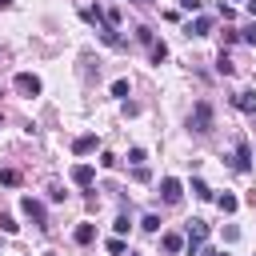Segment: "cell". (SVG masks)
Segmentation results:
<instances>
[{"label":"cell","mask_w":256,"mask_h":256,"mask_svg":"<svg viewBox=\"0 0 256 256\" xmlns=\"http://www.w3.org/2000/svg\"><path fill=\"white\" fill-rule=\"evenodd\" d=\"M20 212H24L36 228H48V212H44V204H40L36 196H20Z\"/></svg>","instance_id":"6da1fadb"},{"label":"cell","mask_w":256,"mask_h":256,"mask_svg":"<svg viewBox=\"0 0 256 256\" xmlns=\"http://www.w3.org/2000/svg\"><path fill=\"white\" fill-rule=\"evenodd\" d=\"M188 124H192V132H208V128H212V104H208V100H196Z\"/></svg>","instance_id":"7a4b0ae2"},{"label":"cell","mask_w":256,"mask_h":256,"mask_svg":"<svg viewBox=\"0 0 256 256\" xmlns=\"http://www.w3.org/2000/svg\"><path fill=\"white\" fill-rule=\"evenodd\" d=\"M204 236H208V224H204V220H188V228H184V240H188V244H184V248H188V252H200Z\"/></svg>","instance_id":"3957f363"},{"label":"cell","mask_w":256,"mask_h":256,"mask_svg":"<svg viewBox=\"0 0 256 256\" xmlns=\"http://www.w3.org/2000/svg\"><path fill=\"white\" fill-rule=\"evenodd\" d=\"M12 84H16V92H20V96H40V88H44L36 72H16V80H12Z\"/></svg>","instance_id":"277c9868"},{"label":"cell","mask_w":256,"mask_h":256,"mask_svg":"<svg viewBox=\"0 0 256 256\" xmlns=\"http://www.w3.org/2000/svg\"><path fill=\"white\" fill-rule=\"evenodd\" d=\"M160 196H164V204H180V196H184L180 180H176V176H164V180H160Z\"/></svg>","instance_id":"5b68a950"},{"label":"cell","mask_w":256,"mask_h":256,"mask_svg":"<svg viewBox=\"0 0 256 256\" xmlns=\"http://www.w3.org/2000/svg\"><path fill=\"white\" fill-rule=\"evenodd\" d=\"M232 168H236V172H248V168H252V152H248V140H240V144H236V152H232Z\"/></svg>","instance_id":"8992f818"},{"label":"cell","mask_w":256,"mask_h":256,"mask_svg":"<svg viewBox=\"0 0 256 256\" xmlns=\"http://www.w3.org/2000/svg\"><path fill=\"white\" fill-rule=\"evenodd\" d=\"M96 144H100V140H96V132H84V136H76V140H72V152H76V156H88V152H96Z\"/></svg>","instance_id":"52a82bcc"},{"label":"cell","mask_w":256,"mask_h":256,"mask_svg":"<svg viewBox=\"0 0 256 256\" xmlns=\"http://www.w3.org/2000/svg\"><path fill=\"white\" fill-rule=\"evenodd\" d=\"M92 180H96V168H92V164H72V184L88 188Z\"/></svg>","instance_id":"ba28073f"},{"label":"cell","mask_w":256,"mask_h":256,"mask_svg":"<svg viewBox=\"0 0 256 256\" xmlns=\"http://www.w3.org/2000/svg\"><path fill=\"white\" fill-rule=\"evenodd\" d=\"M184 244H188V240H184L180 232H164V236H160V248H164L168 256H176V252H184Z\"/></svg>","instance_id":"9c48e42d"},{"label":"cell","mask_w":256,"mask_h":256,"mask_svg":"<svg viewBox=\"0 0 256 256\" xmlns=\"http://www.w3.org/2000/svg\"><path fill=\"white\" fill-rule=\"evenodd\" d=\"M184 32H188V36H208V32H212V16H196V20H188Z\"/></svg>","instance_id":"30bf717a"},{"label":"cell","mask_w":256,"mask_h":256,"mask_svg":"<svg viewBox=\"0 0 256 256\" xmlns=\"http://www.w3.org/2000/svg\"><path fill=\"white\" fill-rule=\"evenodd\" d=\"M92 236H96V228H92V224H76V232H72V240H76V244H92Z\"/></svg>","instance_id":"8fae6325"},{"label":"cell","mask_w":256,"mask_h":256,"mask_svg":"<svg viewBox=\"0 0 256 256\" xmlns=\"http://www.w3.org/2000/svg\"><path fill=\"white\" fill-rule=\"evenodd\" d=\"M232 104H236L240 112H256V100H252V92H240V96H232Z\"/></svg>","instance_id":"7c38bea8"},{"label":"cell","mask_w":256,"mask_h":256,"mask_svg":"<svg viewBox=\"0 0 256 256\" xmlns=\"http://www.w3.org/2000/svg\"><path fill=\"white\" fill-rule=\"evenodd\" d=\"M216 204H220V212H228V216H232V212L240 208V200H236L232 192H224V196H216Z\"/></svg>","instance_id":"4fadbf2b"},{"label":"cell","mask_w":256,"mask_h":256,"mask_svg":"<svg viewBox=\"0 0 256 256\" xmlns=\"http://www.w3.org/2000/svg\"><path fill=\"white\" fill-rule=\"evenodd\" d=\"M148 52H152V60H156V64H164V60H168V48H164V40H152V44H148Z\"/></svg>","instance_id":"5bb4252c"},{"label":"cell","mask_w":256,"mask_h":256,"mask_svg":"<svg viewBox=\"0 0 256 256\" xmlns=\"http://www.w3.org/2000/svg\"><path fill=\"white\" fill-rule=\"evenodd\" d=\"M192 192H196V196H200V200H212V188H208V184H204V180H200V176H196V180H192Z\"/></svg>","instance_id":"9a60e30c"},{"label":"cell","mask_w":256,"mask_h":256,"mask_svg":"<svg viewBox=\"0 0 256 256\" xmlns=\"http://www.w3.org/2000/svg\"><path fill=\"white\" fill-rule=\"evenodd\" d=\"M140 228H144V232H160V216H156V212H148V216L140 220Z\"/></svg>","instance_id":"2e32d148"},{"label":"cell","mask_w":256,"mask_h":256,"mask_svg":"<svg viewBox=\"0 0 256 256\" xmlns=\"http://www.w3.org/2000/svg\"><path fill=\"white\" fill-rule=\"evenodd\" d=\"M0 180H4L8 188H16V184H20V172H16V168H4V172H0Z\"/></svg>","instance_id":"e0dca14e"},{"label":"cell","mask_w":256,"mask_h":256,"mask_svg":"<svg viewBox=\"0 0 256 256\" xmlns=\"http://www.w3.org/2000/svg\"><path fill=\"white\" fill-rule=\"evenodd\" d=\"M108 252H112V256H124L128 248H124V240H120V236H112V240H108Z\"/></svg>","instance_id":"ac0fdd59"},{"label":"cell","mask_w":256,"mask_h":256,"mask_svg":"<svg viewBox=\"0 0 256 256\" xmlns=\"http://www.w3.org/2000/svg\"><path fill=\"white\" fill-rule=\"evenodd\" d=\"M16 228H20V224H16L8 212H0V232H16Z\"/></svg>","instance_id":"d6986e66"},{"label":"cell","mask_w":256,"mask_h":256,"mask_svg":"<svg viewBox=\"0 0 256 256\" xmlns=\"http://www.w3.org/2000/svg\"><path fill=\"white\" fill-rule=\"evenodd\" d=\"M112 96H120V100H128V80H116V84H112Z\"/></svg>","instance_id":"ffe728a7"},{"label":"cell","mask_w":256,"mask_h":256,"mask_svg":"<svg viewBox=\"0 0 256 256\" xmlns=\"http://www.w3.org/2000/svg\"><path fill=\"white\" fill-rule=\"evenodd\" d=\"M216 68H220V72H224V76H232V60H228V56H224V52H220V60H216Z\"/></svg>","instance_id":"44dd1931"},{"label":"cell","mask_w":256,"mask_h":256,"mask_svg":"<svg viewBox=\"0 0 256 256\" xmlns=\"http://www.w3.org/2000/svg\"><path fill=\"white\" fill-rule=\"evenodd\" d=\"M128 160H132V164L140 168V164H144V148H132V152H128Z\"/></svg>","instance_id":"7402d4cb"},{"label":"cell","mask_w":256,"mask_h":256,"mask_svg":"<svg viewBox=\"0 0 256 256\" xmlns=\"http://www.w3.org/2000/svg\"><path fill=\"white\" fill-rule=\"evenodd\" d=\"M100 164H104V168H116V164H120V160H116V156H112V152H100Z\"/></svg>","instance_id":"603a6c76"},{"label":"cell","mask_w":256,"mask_h":256,"mask_svg":"<svg viewBox=\"0 0 256 256\" xmlns=\"http://www.w3.org/2000/svg\"><path fill=\"white\" fill-rule=\"evenodd\" d=\"M112 228H116V236H124V232H128V216H116V224H112Z\"/></svg>","instance_id":"cb8c5ba5"},{"label":"cell","mask_w":256,"mask_h":256,"mask_svg":"<svg viewBox=\"0 0 256 256\" xmlns=\"http://www.w3.org/2000/svg\"><path fill=\"white\" fill-rule=\"evenodd\" d=\"M224 240H228V244H232V240H240V228H236V224H228V228H224Z\"/></svg>","instance_id":"d4e9b609"},{"label":"cell","mask_w":256,"mask_h":256,"mask_svg":"<svg viewBox=\"0 0 256 256\" xmlns=\"http://www.w3.org/2000/svg\"><path fill=\"white\" fill-rule=\"evenodd\" d=\"M180 8L184 12H200V0H180Z\"/></svg>","instance_id":"484cf974"},{"label":"cell","mask_w":256,"mask_h":256,"mask_svg":"<svg viewBox=\"0 0 256 256\" xmlns=\"http://www.w3.org/2000/svg\"><path fill=\"white\" fill-rule=\"evenodd\" d=\"M200 256H228V252H224V248H204Z\"/></svg>","instance_id":"4316f807"},{"label":"cell","mask_w":256,"mask_h":256,"mask_svg":"<svg viewBox=\"0 0 256 256\" xmlns=\"http://www.w3.org/2000/svg\"><path fill=\"white\" fill-rule=\"evenodd\" d=\"M244 40H248V44H256V28H248V32H244Z\"/></svg>","instance_id":"83f0119b"},{"label":"cell","mask_w":256,"mask_h":256,"mask_svg":"<svg viewBox=\"0 0 256 256\" xmlns=\"http://www.w3.org/2000/svg\"><path fill=\"white\" fill-rule=\"evenodd\" d=\"M248 12H252V16H256V0H248Z\"/></svg>","instance_id":"f1b7e54d"},{"label":"cell","mask_w":256,"mask_h":256,"mask_svg":"<svg viewBox=\"0 0 256 256\" xmlns=\"http://www.w3.org/2000/svg\"><path fill=\"white\" fill-rule=\"evenodd\" d=\"M4 8H12V0H0V12H4Z\"/></svg>","instance_id":"f546056e"},{"label":"cell","mask_w":256,"mask_h":256,"mask_svg":"<svg viewBox=\"0 0 256 256\" xmlns=\"http://www.w3.org/2000/svg\"><path fill=\"white\" fill-rule=\"evenodd\" d=\"M244 4H248V0H244Z\"/></svg>","instance_id":"4dcf8cb0"},{"label":"cell","mask_w":256,"mask_h":256,"mask_svg":"<svg viewBox=\"0 0 256 256\" xmlns=\"http://www.w3.org/2000/svg\"><path fill=\"white\" fill-rule=\"evenodd\" d=\"M140 4H144V0H140Z\"/></svg>","instance_id":"1f68e13d"}]
</instances>
